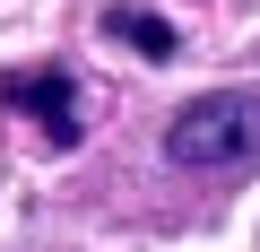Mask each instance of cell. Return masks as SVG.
<instances>
[{
  "label": "cell",
  "mask_w": 260,
  "mask_h": 252,
  "mask_svg": "<svg viewBox=\"0 0 260 252\" xmlns=\"http://www.w3.org/2000/svg\"><path fill=\"white\" fill-rule=\"evenodd\" d=\"M104 35H113V44H139L148 61H174V52H182V35H174L165 18H148V9H104Z\"/></svg>",
  "instance_id": "3"
},
{
  "label": "cell",
  "mask_w": 260,
  "mask_h": 252,
  "mask_svg": "<svg viewBox=\"0 0 260 252\" xmlns=\"http://www.w3.org/2000/svg\"><path fill=\"white\" fill-rule=\"evenodd\" d=\"M0 104L35 113L52 148H78V78L70 70H9V78H0Z\"/></svg>",
  "instance_id": "2"
},
{
  "label": "cell",
  "mask_w": 260,
  "mask_h": 252,
  "mask_svg": "<svg viewBox=\"0 0 260 252\" xmlns=\"http://www.w3.org/2000/svg\"><path fill=\"white\" fill-rule=\"evenodd\" d=\"M251 148H260V96H243V87L191 96V104L165 122V157H174V165H191V174L243 165Z\"/></svg>",
  "instance_id": "1"
}]
</instances>
